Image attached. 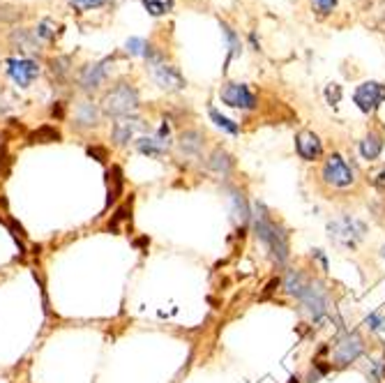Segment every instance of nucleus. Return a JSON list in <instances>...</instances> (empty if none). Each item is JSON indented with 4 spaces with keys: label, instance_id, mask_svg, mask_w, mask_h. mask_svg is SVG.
<instances>
[{
    "label": "nucleus",
    "instance_id": "obj_35",
    "mask_svg": "<svg viewBox=\"0 0 385 383\" xmlns=\"http://www.w3.org/2000/svg\"><path fill=\"white\" fill-rule=\"evenodd\" d=\"M88 155L97 157V162H107V150L104 148H88Z\"/></svg>",
    "mask_w": 385,
    "mask_h": 383
},
{
    "label": "nucleus",
    "instance_id": "obj_15",
    "mask_svg": "<svg viewBox=\"0 0 385 383\" xmlns=\"http://www.w3.org/2000/svg\"><path fill=\"white\" fill-rule=\"evenodd\" d=\"M100 118H102V109L97 107L93 100H83L77 104L74 109V127L77 130H93V127L100 125Z\"/></svg>",
    "mask_w": 385,
    "mask_h": 383
},
{
    "label": "nucleus",
    "instance_id": "obj_29",
    "mask_svg": "<svg viewBox=\"0 0 385 383\" xmlns=\"http://www.w3.org/2000/svg\"><path fill=\"white\" fill-rule=\"evenodd\" d=\"M369 183H372L376 190L385 192V162L381 164L379 169H374L372 174H369Z\"/></svg>",
    "mask_w": 385,
    "mask_h": 383
},
{
    "label": "nucleus",
    "instance_id": "obj_4",
    "mask_svg": "<svg viewBox=\"0 0 385 383\" xmlns=\"http://www.w3.org/2000/svg\"><path fill=\"white\" fill-rule=\"evenodd\" d=\"M300 303V310H303L309 319L314 321V324H319L323 317H328L330 310H332V296L328 287L323 284L321 280H316V277H309V282L305 284L303 294L298 298Z\"/></svg>",
    "mask_w": 385,
    "mask_h": 383
},
{
    "label": "nucleus",
    "instance_id": "obj_27",
    "mask_svg": "<svg viewBox=\"0 0 385 383\" xmlns=\"http://www.w3.org/2000/svg\"><path fill=\"white\" fill-rule=\"evenodd\" d=\"M125 49H127V54H132V56H146L150 54V44L143 40V37H130L125 44Z\"/></svg>",
    "mask_w": 385,
    "mask_h": 383
},
{
    "label": "nucleus",
    "instance_id": "obj_25",
    "mask_svg": "<svg viewBox=\"0 0 385 383\" xmlns=\"http://www.w3.org/2000/svg\"><path fill=\"white\" fill-rule=\"evenodd\" d=\"M109 178L113 180V183H109V204H113L123 192V171H120V167H113L109 171Z\"/></svg>",
    "mask_w": 385,
    "mask_h": 383
},
{
    "label": "nucleus",
    "instance_id": "obj_26",
    "mask_svg": "<svg viewBox=\"0 0 385 383\" xmlns=\"http://www.w3.org/2000/svg\"><path fill=\"white\" fill-rule=\"evenodd\" d=\"M208 114H210V120H213V123H215L217 127H220V130L229 132V134H238V132H240V127H238L236 123H233L231 118L222 116V114H220V111H217V109H210Z\"/></svg>",
    "mask_w": 385,
    "mask_h": 383
},
{
    "label": "nucleus",
    "instance_id": "obj_8",
    "mask_svg": "<svg viewBox=\"0 0 385 383\" xmlns=\"http://www.w3.org/2000/svg\"><path fill=\"white\" fill-rule=\"evenodd\" d=\"M7 77H10L19 88H30L33 81L40 77V63L28 56L7 58Z\"/></svg>",
    "mask_w": 385,
    "mask_h": 383
},
{
    "label": "nucleus",
    "instance_id": "obj_2",
    "mask_svg": "<svg viewBox=\"0 0 385 383\" xmlns=\"http://www.w3.org/2000/svg\"><path fill=\"white\" fill-rule=\"evenodd\" d=\"M252 224H254V236L263 245V250L270 254V259L275 264L284 266L286 259H289V234H286V229L259 201L252 206Z\"/></svg>",
    "mask_w": 385,
    "mask_h": 383
},
{
    "label": "nucleus",
    "instance_id": "obj_18",
    "mask_svg": "<svg viewBox=\"0 0 385 383\" xmlns=\"http://www.w3.org/2000/svg\"><path fill=\"white\" fill-rule=\"evenodd\" d=\"M208 171H213L215 176L220 178H229L231 171L236 169V160H233L231 153H226L224 148H215L213 153L208 155Z\"/></svg>",
    "mask_w": 385,
    "mask_h": 383
},
{
    "label": "nucleus",
    "instance_id": "obj_23",
    "mask_svg": "<svg viewBox=\"0 0 385 383\" xmlns=\"http://www.w3.org/2000/svg\"><path fill=\"white\" fill-rule=\"evenodd\" d=\"M30 141H33V144H51V141H60V132L56 130V127L44 125L37 132L30 134Z\"/></svg>",
    "mask_w": 385,
    "mask_h": 383
},
{
    "label": "nucleus",
    "instance_id": "obj_12",
    "mask_svg": "<svg viewBox=\"0 0 385 383\" xmlns=\"http://www.w3.org/2000/svg\"><path fill=\"white\" fill-rule=\"evenodd\" d=\"M220 97L226 107L233 109H243V111H252L256 107V97L245 84H226L220 90Z\"/></svg>",
    "mask_w": 385,
    "mask_h": 383
},
{
    "label": "nucleus",
    "instance_id": "obj_28",
    "mask_svg": "<svg viewBox=\"0 0 385 383\" xmlns=\"http://www.w3.org/2000/svg\"><path fill=\"white\" fill-rule=\"evenodd\" d=\"M74 10H79V12H88V10H97V7H102V5H107L109 0H67Z\"/></svg>",
    "mask_w": 385,
    "mask_h": 383
},
{
    "label": "nucleus",
    "instance_id": "obj_5",
    "mask_svg": "<svg viewBox=\"0 0 385 383\" xmlns=\"http://www.w3.org/2000/svg\"><path fill=\"white\" fill-rule=\"evenodd\" d=\"M328 231H330V240L344 250H356L358 243L365 238V222H360L358 217H351V215H344L339 220L330 222L328 224Z\"/></svg>",
    "mask_w": 385,
    "mask_h": 383
},
{
    "label": "nucleus",
    "instance_id": "obj_9",
    "mask_svg": "<svg viewBox=\"0 0 385 383\" xmlns=\"http://www.w3.org/2000/svg\"><path fill=\"white\" fill-rule=\"evenodd\" d=\"M353 102L358 104L362 114H374L385 102V86L379 84V81H365L353 93Z\"/></svg>",
    "mask_w": 385,
    "mask_h": 383
},
{
    "label": "nucleus",
    "instance_id": "obj_24",
    "mask_svg": "<svg viewBox=\"0 0 385 383\" xmlns=\"http://www.w3.org/2000/svg\"><path fill=\"white\" fill-rule=\"evenodd\" d=\"M35 35L40 37V42H42V44H44V42H51V40H56V35H58V26H56L51 19H44V21H40V24H37Z\"/></svg>",
    "mask_w": 385,
    "mask_h": 383
},
{
    "label": "nucleus",
    "instance_id": "obj_17",
    "mask_svg": "<svg viewBox=\"0 0 385 383\" xmlns=\"http://www.w3.org/2000/svg\"><path fill=\"white\" fill-rule=\"evenodd\" d=\"M383 146H385V132H381V130H369L365 134V139L360 141L358 150H360L362 160L374 162V160H379V157H381Z\"/></svg>",
    "mask_w": 385,
    "mask_h": 383
},
{
    "label": "nucleus",
    "instance_id": "obj_21",
    "mask_svg": "<svg viewBox=\"0 0 385 383\" xmlns=\"http://www.w3.org/2000/svg\"><path fill=\"white\" fill-rule=\"evenodd\" d=\"M12 42L17 44L21 51H28V54H35V51L42 49L40 37L35 35V30H28V28L14 30V33H12Z\"/></svg>",
    "mask_w": 385,
    "mask_h": 383
},
{
    "label": "nucleus",
    "instance_id": "obj_31",
    "mask_svg": "<svg viewBox=\"0 0 385 383\" xmlns=\"http://www.w3.org/2000/svg\"><path fill=\"white\" fill-rule=\"evenodd\" d=\"M224 28V33H226V40H229V60L233 58V56H238V51H240V42H238V37H236V33L229 28V26H222Z\"/></svg>",
    "mask_w": 385,
    "mask_h": 383
},
{
    "label": "nucleus",
    "instance_id": "obj_22",
    "mask_svg": "<svg viewBox=\"0 0 385 383\" xmlns=\"http://www.w3.org/2000/svg\"><path fill=\"white\" fill-rule=\"evenodd\" d=\"M150 17H164L173 10V0H141Z\"/></svg>",
    "mask_w": 385,
    "mask_h": 383
},
{
    "label": "nucleus",
    "instance_id": "obj_32",
    "mask_svg": "<svg viewBox=\"0 0 385 383\" xmlns=\"http://www.w3.org/2000/svg\"><path fill=\"white\" fill-rule=\"evenodd\" d=\"M312 5L319 14H330L332 10H335L337 0H312Z\"/></svg>",
    "mask_w": 385,
    "mask_h": 383
},
{
    "label": "nucleus",
    "instance_id": "obj_11",
    "mask_svg": "<svg viewBox=\"0 0 385 383\" xmlns=\"http://www.w3.org/2000/svg\"><path fill=\"white\" fill-rule=\"evenodd\" d=\"M109 65H111V58L107 60H100V63H88L83 65L79 74H77V81L81 90H86V93H95L97 88H100L104 81L109 77Z\"/></svg>",
    "mask_w": 385,
    "mask_h": 383
},
{
    "label": "nucleus",
    "instance_id": "obj_7",
    "mask_svg": "<svg viewBox=\"0 0 385 383\" xmlns=\"http://www.w3.org/2000/svg\"><path fill=\"white\" fill-rule=\"evenodd\" d=\"M365 351V340L360 337V333H346L335 342V349H332V365L337 367H346L362 356Z\"/></svg>",
    "mask_w": 385,
    "mask_h": 383
},
{
    "label": "nucleus",
    "instance_id": "obj_6",
    "mask_svg": "<svg viewBox=\"0 0 385 383\" xmlns=\"http://www.w3.org/2000/svg\"><path fill=\"white\" fill-rule=\"evenodd\" d=\"M148 60H150V70H153L155 84L162 90H166V93H178V90L185 88V77L180 74L176 65L164 63L160 56H153V54H148Z\"/></svg>",
    "mask_w": 385,
    "mask_h": 383
},
{
    "label": "nucleus",
    "instance_id": "obj_13",
    "mask_svg": "<svg viewBox=\"0 0 385 383\" xmlns=\"http://www.w3.org/2000/svg\"><path fill=\"white\" fill-rule=\"evenodd\" d=\"M169 148H171V127L166 123H162V127L153 137L137 139V150L146 157H162Z\"/></svg>",
    "mask_w": 385,
    "mask_h": 383
},
{
    "label": "nucleus",
    "instance_id": "obj_34",
    "mask_svg": "<svg viewBox=\"0 0 385 383\" xmlns=\"http://www.w3.org/2000/svg\"><path fill=\"white\" fill-rule=\"evenodd\" d=\"M125 220H127V206L118 210L116 217H113V222L109 224V229H111V231H116V229H118V224H120V222H125Z\"/></svg>",
    "mask_w": 385,
    "mask_h": 383
},
{
    "label": "nucleus",
    "instance_id": "obj_20",
    "mask_svg": "<svg viewBox=\"0 0 385 383\" xmlns=\"http://www.w3.org/2000/svg\"><path fill=\"white\" fill-rule=\"evenodd\" d=\"M309 273H305V270H286L284 275V291L293 298H298L300 294H303L305 284L309 282Z\"/></svg>",
    "mask_w": 385,
    "mask_h": 383
},
{
    "label": "nucleus",
    "instance_id": "obj_19",
    "mask_svg": "<svg viewBox=\"0 0 385 383\" xmlns=\"http://www.w3.org/2000/svg\"><path fill=\"white\" fill-rule=\"evenodd\" d=\"M203 134L199 130H185L183 134L178 137V148L183 157H190V160H199L201 153H203Z\"/></svg>",
    "mask_w": 385,
    "mask_h": 383
},
{
    "label": "nucleus",
    "instance_id": "obj_36",
    "mask_svg": "<svg viewBox=\"0 0 385 383\" xmlns=\"http://www.w3.org/2000/svg\"><path fill=\"white\" fill-rule=\"evenodd\" d=\"M381 257H383V259H385V245H383V247H381Z\"/></svg>",
    "mask_w": 385,
    "mask_h": 383
},
{
    "label": "nucleus",
    "instance_id": "obj_33",
    "mask_svg": "<svg viewBox=\"0 0 385 383\" xmlns=\"http://www.w3.org/2000/svg\"><path fill=\"white\" fill-rule=\"evenodd\" d=\"M365 324H367V328H369V330H381L385 321H383V317H381L379 312H374V314H369Z\"/></svg>",
    "mask_w": 385,
    "mask_h": 383
},
{
    "label": "nucleus",
    "instance_id": "obj_1",
    "mask_svg": "<svg viewBox=\"0 0 385 383\" xmlns=\"http://www.w3.org/2000/svg\"><path fill=\"white\" fill-rule=\"evenodd\" d=\"M316 190L326 199H351L360 192V178L344 155L330 153L321 160L314 176Z\"/></svg>",
    "mask_w": 385,
    "mask_h": 383
},
{
    "label": "nucleus",
    "instance_id": "obj_3",
    "mask_svg": "<svg viewBox=\"0 0 385 383\" xmlns=\"http://www.w3.org/2000/svg\"><path fill=\"white\" fill-rule=\"evenodd\" d=\"M139 104H141L139 90L134 88L132 84H127V81H118L116 86L109 88L107 93H104L102 102H100V109H102V116L118 120V118L137 114Z\"/></svg>",
    "mask_w": 385,
    "mask_h": 383
},
{
    "label": "nucleus",
    "instance_id": "obj_16",
    "mask_svg": "<svg viewBox=\"0 0 385 383\" xmlns=\"http://www.w3.org/2000/svg\"><path fill=\"white\" fill-rule=\"evenodd\" d=\"M226 201L231 206V215L238 224H247L252 220V208H249L245 194L238 187H226Z\"/></svg>",
    "mask_w": 385,
    "mask_h": 383
},
{
    "label": "nucleus",
    "instance_id": "obj_30",
    "mask_svg": "<svg viewBox=\"0 0 385 383\" xmlns=\"http://www.w3.org/2000/svg\"><path fill=\"white\" fill-rule=\"evenodd\" d=\"M51 67H54V74H58V79H65L67 74H70V58L60 56V58L54 60V63H51Z\"/></svg>",
    "mask_w": 385,
    "mask_h": 383
},
{
    "label": "nucleus",
    "instance_id": "obj_14",
    "mask_svg": "<svg viewBox=\"0 0 385 383\" xmlns=\"http://www.w3.org/2000/svg\"><path fill=\"white\" fill-rule=\"evenodd\" d=\"M296 150L300 155V160L305 162H321L323 157V141L319 139V134L312 130H303L296 134Z\"/></svg>",
    "mask_w": 385,
    "mask_h": 383
},
{
    "label": "nucleus",
    "instance_id": "obj_10",
    "mask_svg": "<svg viewBox=\"0 0 385 383\" xmlns=\"http://www.w3.org/2000/svg\"><path fill=\"white\" fill-rule=\"evenodd\" d=\"M148 127L146 120H141L139 116H125V118H118L113 123V130H111V141L116 146H127L130 141L137 139V134H141L143 130Z\"/></svg>",
    "mask_w": 385,
    "mask_h": 383
}]
</instances>
